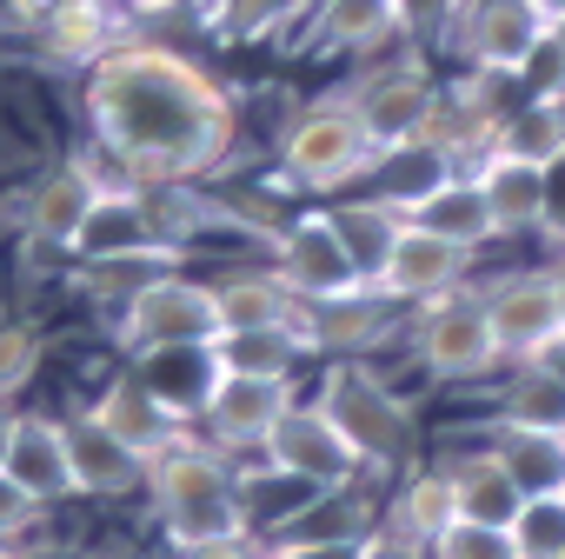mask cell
Wrapping results in <instances>:
<instances>
[{
	"instance_id": "b9f144b4",
	"label": "cell",
	"mask_w": 565,
	"mask_h": 559,
	"mask_svg": "<svg viewBox=\"0 0 565 559\" xmlns=\"http://www.w3.org/2000/svg\"><path fill=\"white\" fill-rule=\"evenodd\" d=\"M0 559H21V552H8V546H0Z\"/></svg>"
},
{
	"instance_id": "f546056e",
	"label": "cell",
	"mask_w": 565,
	"mask_h": 559,
	"mask_svg": "<svg viewBox=\"0 0 565 559\" xmlns=\"http://www.w3.org/2000/svg\"><path fill=\"white\" fill-rule=\"evenodd\" d=\"M512 539L525 559H558L565 552V499L545 493V499H525V513L512 519Z\"/></svg>"
},
{
	"instance_id": "e0dca14e",
	"label": "cell",
	"mask_w": 565,
	"mask_h": 559,
	"mask_svg": "<svg viewBox=\"0 0 565 559\" xmlns=\"http://www.w3.org/2000/svg\"><path fill=\"white\" fill-rule=\"evenodd\" d=\"M446 479H452V499H459V519H479V526H512L525 513V493L512 479V466L499 460V446H472L459 460H446Z\"/></svg>"
},
{
	"instance_id": "ffe728a7",
	"label": "cell",
	"mask_w": 565,
	"mask_h": 559,
	"mask_svg": "<svg viewBox=\"0 0 565 559\" xmlns=\"http://www.w3.org/2000/svg\"><path fill=\"white\" fill-rule=\"evenodd\" d=\"M399 220H419V226H433V233H446L459 246H486L492 240V213H486V193H479L472 173H439Z\"/></svg>"
},
{
	"instance_id": "83f0119b",
	"label": "cell",
	"mask_w": 565,
	"mask_h": 559,
	"mask_svg": "<svg viewBox=\"0 0 565 559\" xmlns=\"http://www.w3.org/2000/svg\"><path fill=\"white\" fill-rule=\"evenodd\" d=\"M327 220H333L340 246L353 253L360 280L373 287L380 266H386V253H393V240H399V213H393V207H340V213H327Z\"/></svg>"
},
{
	"instance_id": "484cf974",
	"label": "cell",
	"mask_w": 565,
	"mask_h": 559,
	"mask_svg": "<svg viewBox=\"0 0 565 559\" xmlns=\"http://www.w3.org/2000/svg\"><path fill=\"white\" fill-rule=\"evenodd\" d=\"M399 28H406V0H327L320 14V41L340 54H373Z\"/></svg>"
},
{
	"instance_id": "5bb4252c",
	"label": "cell",
	"mask_w": 565,
	"mask_h": 559,
	"mask_svg": "<svg viewBox=\"0 0 565 559\" xmlns=\"http://www.w3.org/2000/svg\"><path fill=\"white\" fill-rule=\"evenodd\" d=\"M479 193H486V213H492V233H532L552 220V173L512 160V154H486L472 167Z\"/></svg>"
},
{
	"instance_id": "ac0fdd59",
	"label": "cell",
	"mask_w": 565,
	"mask_h": 559,
	"mask_svg": "<svg viewBox=\"0 0 565 559\" xmlns=\"http://www.w3.org/2000/svg\"><path fill=\"white\" fill-rule=\"evenodd\" d=\"M100 207H107V187L87 167H61V173L41 180L34 207H28V226L47 246H74V240H87V226L100 220Z\"/></svg>"
},
{
	"instance_id": "9a60e30c",
	"label": "cell",
	"mask_w": 565,
	"mask_h": 559,
	"mask_svg": "<svg viewBox=\"0 0 565 559\" xmlns=\"http://www.w3.org/2000/svg\"><path fill=\"white\" fill-rule=\"evenodd\" d=\"M107 440H120L127 453H140L147 466L173 446V407L153 393V387H140V380H114L100 400H94V413H87Z\"/></svg>"
},
{
	"instance_id": "5b68a950",
	"label": "cell",
	"mask_w": 565,
	"mask_h": 559,
	"mask_svg": "<svg viewBox=\"0 0 565 559\" xmlns=\"http://www.w3.org/2000/svg\"><path fill=\"white\" fill-rule=\"evenodd\" d=\"M127 340L147 347V354H213L226 340L213 287H193V280H147V287L127 300Z\"/></svg>"
},
{
	"instance_id": "30bf717a",
	"label": "cell",
	"mask_w": 565,
	"mask_h": 559,
	"mask_svg": "<svg viewBox=\"0 0 565 559\" xmlns=\"http://www.w3.org/2000/svg\"><path fill=\"white\" fill-rule=\"evenodd\" d=\"M266 453H273L279 473H300V479H313V486H353L360 466H366V460L353 453V440L327 420V407H294L287 420L273 426Z\"/></svg>"
},
{
	"instance_id": "3957f363",
	"label": "cell",
	"mask_w": 565,
	"mask_h": 559,
	"mask_svg": "<svg viewBox=\"0 0 565 559\" xmlns=\"http://www.w3.org/2000/svg\"><path fill=\"white\" fill-rule=\"evenodd\" d=\"M279 167H287L294 187H313V193H333V187L360 180L366 167H380V154H373V140H366V127H360L353 94L313 101V107L294 120L287 147H279Z\"/></svg>"
},
{
	"instance_id": "ee69618b",
	"label": "cell",
	"mask_w": 565,
	"mask_h": 559,
	"mask_svg": "<svg viewBox=\"0 0 565 559\" xmlns=\"http://www.w3.org/2000/svg\"><path fill=\"white\" fill-rule=\"evenodd\" d=\"M558 559H565V552H558Z\"/></svg>"
},
{
	"instance_id": "cb8c5ba5",
	"label": "cell",
	"mask_w": 565,
	"mask_h": 559,
	"mask_svg": "<svg viewBox=\"0 0 565 559\" xmlns=\"http://www.w3.org/2000/svg\"><path fill=\"white\" fill-rule=\"evenodd\" d=\"M492 154H512L539 173H558L565 167V101H525L519 114H505Z\"/></svg>"
},
{
	"instance_id": "6da1fadb",
	"label": "cell",
	"mask_w": 565,
	"mask_h": 559,
	"mask_svg": "<svg viewBox=\"0 0 565 559\" xmlns=\"http://www.w3.org/2000/svg\"><path fill=\"white\" fill-rule=\"evenodd\" d=\"M87 120L134 180H193L233 147V101L167 48H114L87 74Z\"/></svg>"
},
{
	"instance_id": "836d02e7",
	"label": "cell",
	"mask_w": 565,
	"mask_h": 559,
	"mask_svg": "<svg viewBox=\"0 0 565 559\" xmlns=\"http://www.w3.org/2000/svg\"><path fill=\"white\" fill-rule=\"evenodd\" d=\"M532 367H539V373H552V380L565 387V334H552V340L532 354Z\"/></svg>"
},
{
	"instance_id": "8992f818",
	"label": "cell",
	"mask_w": 565,
	"mask_h": 559,
	"mask_svg": "<svg viewBox=\"0 0 565 559\" xmlns=\"http://www.w3.org/2000/svg\"><path fill=\"white\" fill-rule=\"evenodd\" d=\"M413 347H419V367L433 380H486L505 354H499V334L486 320V294H446L433 307H419V327H413Z\"/></svg>"
},
{
	"instance_id": "7c38bea8",
	"label": "cell",
	"mask_w": 565,
	"mask_h": 559,
	"mask_svg": "<svg viewBox=\"0 0 565 559\" xmlns=\"http://www.w3.org/2000/svg\"><path fill=\"white\" fill-rule=\"evenodd\" d=\"M206 433L220 446H266L273 426L294 413V380H253V373H213L206 393Z\"/></svg>"
},
{
	"instance_id": "d4e9b609",
	"label": "cell",
	"mask_w": 565,
	"mask_h": 559,
	"mask_svg": "<svg viewBox=\"0 0 565 559\" xmlns=\"http://www.w3.org/2000/svg\"><path fill=\"white\" fill-rule=\"evenodd\" d=\"M114 28H120V14L107 8V0H61V8H47V54L94 67L100 54H114L107 48Z\"/></svg>"
},
{
	"instance_id": "f6af8a7d",
	"label": "cell",
	"mask_w": 565,
	"mask_h": 559,
	"mask_svg": "<svg viewBox=\"0 0 565 559\" xmlns=\"http://www.w3.org/2000/svg\"><path fill=\"white\" fill-rule=\"evenodd\" d=\"M558 499H565V493H558Z\"/></svg>"
},
{
	"instance_id": "277c9868",
	"label": "cell",
	"mask_w": 565,
	"mask_h": 559,
	"mask_svg": "<svg viewBox=\"0 0 565 559\" xmlns=\"http://www.w3.org/2000/svg\"><path fill=\"white\" fill-rule=\"evenodd\" d=\"M320 407H327V420L353 440V453H360L366 466H399V460L413 453V413H406V400H399L386 380H373V373H360V367H340V373L327 380Z\"/></svg>"
},
{
	"instance_id": "2e32d148",
	"label": "cell",
	"mask_w": 565,
	"mask_h": 559,
	"mask_svg": "<svg viewBox=\"0 0 565 559\" xmlns=\"http://www.w3.org/2000/svg\"><path fill=\"white\" fill-rule=\"evenodd\" d=\"M8 473L47 506V499H67L81 493L74 486V453H67V420H47V413H28L14 420V440H8Z\"/></svg>"
},
{
	"instance_id": "ab89813d",
	"label": "cell",
	"mask_w": 565,
	"mask_h": 559,
	"mask_svg": "<svg viewBox=\"0 0 565 559\" xmlns=\"http://www.w3.org/2000/svg\"><path fill=\"white\" fill-rule=\"evenodd\" d=\"M545 8H552V21H558V14H565V0H545Z\"/></svg>"
},
{
	"instance_id": "7bdbcfd3",
	"label": "cell",
	"mask_w": 565,
	"mask_h": 559,
	"mask_svg": "<svg viewBox=\"0 0 565 559\" xmlns=\"http://www.w3.org/2000/svg\"><path fill=\"white\" fill-rule=\"evenodd\" d=\"M259 559H287V552H259Z\"/></svg>"
},
{
	"instance_id": "d6a6232c",
	"label": "cell",
	"mask_w": 565,
	"mask_h": 559,
	"mask_svg": "<svg viewBox=\"0 0 565 559\" xmlns=\"http://www.w3.org/2000/svg\"><path fill=\"white\" fill-rule=\"evenodd\" d=\"M186 559H253V552H246V539H200V546H186Z\"/></svg>"
},
{
	"instance_id": "d6986e66",
	"label": "cell",
	"mask_w": 565,
	"mask_h": 559,
	"mask_svg": "<svg viewBox=\"0 0 565 559\" xmlns=\"http://www.w3.org/2000/svg\"><path fill=\"white\" fill-rule=\"evenodd\" d=\"M459 519V499H452V479H446V466H433V473H413L399 493H393V506H386V539H399V546H413V552H433V539L446 532Z\"/></svg>"
},
{
	"instance_id": "8d00e7d4",
	"label": "cell",
	"mask_w": 565,
	"mask_h": 559,
	"mask_svg": "<svg viewBox=\"0 0 565 559\" xmlns=\"http://www.w3.org/2000/svg\"><path fill=\"white\" fill-rule=\"evenodd\" d=\"M8 440H14V420L0 413V466H8Z\"/></svg>"
},
{
	"instance_id": "e575fe53",
	"label": "cell",
	"mask_w": 565,
	"mask_h": 559,
	"mask_svg": "<svg viewBox=\"0 0 565 559\" xmlns=\"http://www.w3.org/2000/svg\"><path fill=\"white\" fill-rule=\"evenodd\" d=\"M353 559H419V552H413V546H399V539H386V532H373Z\"/></svg>"
},
{
	"instance_id": "9c48e42d",
	"label": "cell",
	"mask_w": 565,
	"mask_h": 559,
	"mask_svg": "<svg viewBox=\"0 0 565 559\" xmlns=\"http://www.w3.org/2000/svg\"><path fill=\"white\" fill-rule=\"evenodd\" d=\"M433 101H439V87L426 81V67H419V61L380 67L373 81H360V87H353L360 127H366V140H373V154H380V160H393V154L419 147V134H426V120H433Z\"/></svg>"
},
{
	"instance_id": "4316f807",
	"label": "cell",
	"mask_w": 565,
	"mask_h": 559,
	"mask_svg": "<svg viewBox=\"0 0 565 559\" xmlns=\"http://www.w3.org/2000/svg\"><path fill=\"white\" fill-rule=\"evenodd\" d=\"M486 440L499 446V460L512 466V479H519L525 499L565 493V433H505V426H492Z\"/></svg>"
},
{
	"instance_id": "f35d334b",
	"label": "cell",
	"mask_w": 565,
	"mask_h": 559,
	"mask_svg": "<svg viewBox=\"0 0 565 559\" xmlns=\"http://www.w3.org/2000/svg\"><path fill=\"white\" fill-rule=\"evenodd\" d=\"M21 8H34V14H47V8H61V0H21Z\"/></svg>"
},
{
	"instance_id": "4dcf8cb0",
	"label": "cell",
	"mask_w": 565,
	"mask_h": 559,
	"mask_svg": "<svg viewBox=\"0 0 565 559\" xmlns=\"http://www.w3.org/2000/svg\"><path fill=\"white\" fill-rule=\"evenodd\" d=\"M41 367V334L34 327H0V400L21 393Z\"/></svg>"
},
{
	"instance_id": "1f68e13d",
	"label": "cell",
	"mask_w": 565,
	"mask_h": 559,
	"mask_svg": "<svg viewBox=\"0 0 565 559\" xmlns=\"http://www.w3.org/2000/svg\"><path fill=\"white\" fill-rule=\"evenodd\" d=\"M34 513H41V499L8 473V466H0V539H14V532H28L34 526Z\"/></svg>"
},
{
	"instance_id": "f1b7e54d",
	"label": "cell",
	"mask_w": 565,
	"mask_h": 559,
	"mask_svg": "<svg viewBox=\"0 0 565 559\" xmlns=\"http://www.w3.org/2000/svg\"><path fill=\"white\" fill-rule=\"evenodd\" d=\"M426 559H525L519 552V539H512V526H479V519H452L439 539H433V552Z\"/></svg>"
},
{
	"instance_id": "44dd1931",
	"label": "cell",
	"mask_w": 565,
	"mask_h": 559,
	"mask_svg": "<svg viewBox=\"0 0 565 559\" xmlns=\"http://www.w3.org/2000/svg\"><path fill=\"white\" fill-rule=\"evenodd\" d=\"M67 453H74V486L81 493H100V499H120L147 479V460L127 453L120 440H107L94 420H67Z\"/></svg>"
},
{
	"instance_id": "74e56055",
	"label": "cell",
	"mask_w": 565,
	"mask_h": 559,
	"mask_svg": "<svg viewBox=\"0 0 565 559\" xmlns=\"http://www.w3.org/2000/svg\"><path fill=\"white\" fill-rule=\"evenodd\" d=\"M552 287H558V320H565V260L552 266Z\"/></svg>"
},
{
	"instance_id": "d590c367",
	"label": "cell",
	"mask_w": 565,
	"mask_h": 559,
	"mask_svg": "<svg viewBox=\"0 0 565 559\" xmlns=\"http://www.w3.org/2000/svg\"><path fill=\"white\" fill-rule=\"evenodd\" d=\"M552 54H558V67H565V14L552 21Z\"/></svg>"
},
{
	"instance_id": "60d3db41",
	"label": "cell",
	"mask_w": 565,
	"mask_h": 559,
	"mask_svg": "<svg viewBox=\"0 0 565 559\" xmlns=\"http://www.w3.org/2000/svg\"><path fill=\"white\" fill-rule=\"evenodd\" d=\"M134 8H167V0H134Z\"/></svg>"
},
{
	"instance_id": "4fadbf2b",
	"label": "cell",
	"mask_w": 565,
	"mask_h": 559,
	"mask_svg": "<svg viewBox=\"0 0 565 559\" xmlns=\"http://www.w3.org/2000/svg\"><path fill=\"white\" fill-rule=\"evenodd\" d=\"M279 280H287L300 300H347V294L366 287L353 253L333 233V220H307V226L287 233V246H279Z\"/></svg>"
},
{
	"instance_id": "ba28073f",
	"label": "cell",
	"mask_w": 565,
	"mask_h": 559,
	"mask_svg": "<svg viewBox=\"0 0 565 559\" xmlns=\"http://www.w3.org/2000/svg\"><path fill=\"white\" fill-rule=\"evenodd\" d=\"M466 266H472V246H459V240H446V233H433L419 220H399V240H393V253H386V266L373 280V294L433 307V300L466 287Z\"/></svg>"
},
{
	"instance_id": "603a6c76",
	"label": "cell",
	"mask_w": 565,
	"mask_h": 559,
	"mask_svg": "<svg viewBox=\"0 0 565 559\" xmlns=\"http://www.w3.org/2000/svg\"><path fill=\"white\" fill-rule=\"evenodd\" d=\"M213 300H220V327L226 334H259V327H294V320H307V314H294V287H287V280H259V273L220 280Z\"/></svg>"
},
{
	"instance_id": "52a82bcc",
	"label": "cell",
	"mask_w": 565,
	"mask_h": 559,
	"mask_svg": "<svg viewBox=\"0 0 565 559\" xmlns=\"http://www.w3.org/2000/svg\"><path fill=\"white\" fill-rule=\"evenodd\" d=\"M552 48V8L545 0H479L466 14V61L492 81L532 74V61Z\"/></svg>"
},
{
	"instance_id": "7a4b0ae2",
	"label": "cell",
	"mask_w": 565,
	"mask_h": 559,
	"mask_svg": "<svg viewBox=\"0 0 565 559\" xmlns=\"http://www.w3.org/2000/svg\"><path fill=\"white\" fill-rule=\"evenodd\" d=\"M153 506H160V526L180 539V546H200V539H246V506L233 493V479L186 440H173L153 466Z\"/></svg>"
},
{
	"instance_id": "8fae6325",
	"label": "cell",
	"mask_w": 565,
	"mask_h": 559,
	"mask_svg": "<svg viewBox=\"0 0 565 559\" xmlns=\"http://www.w3.org/2000/svg\"><path fill=\"white\" fill-rule=\"evenodd\" d=\"M486 320H492L499 354H505L512 367H519V360H532L552 334H565L552 266H545V273H505L499 287H486Z\"/></svg>"
},
{
	"instance_id": "7402d4cb",
	"label": "cell",
	"mask_w": 565,
	"mask_h": 559,
	"mask_svg": "<svg viewBox=\"0 0 565 559\" xmlns=\"http://www.w3.org/2000/svg\"><path fill=\"white\" fill-rule=\"evenodd\" d=\"M492 426H505V433H565V387L552 373H539L532 360H519L512 380L499 387Z\"/></svg>"
}]
</instances>
